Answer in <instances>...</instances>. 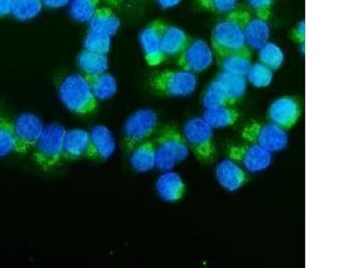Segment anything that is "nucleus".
<instances>
[{
  "label": "nucleus",
  "mask_w": 358,
  "mask_h": 268,
  "mask_svg": "<svg viewBox=\"0 0 358 268\" xmlns=\"http://www.w3.org/2000/svg\"><path fill=\"white\" fill-rule=\"evenodd\" d=\"M251 15L246 9L236 8L214 27L210 41L217 57L229 54L248 52L245 27Z\"/></svg>",
  "instance_id": "f257e3e1"
},
{
  "label": "nucleus",
  "mask_w": 358,
  "mask_h": 268,
  "mask_svg": "<svg viewBox=\"0 0 358 268\" xmlns=\"http://www.w3.org/2000/svg\"><path fill=\"white\" fill-rule=\"evenodd\" d=\"M59 94L67 110L79 116H89L97 110V98L92 94L84 75H70L59 84Z\"/></svg>",
  "instance_id": "f03ea898"
},
{
  "label": "nucleus",
  "mask_w": 358,
  "mask_h": 268,
  "mask_svg": "<svg viewBox=\"0 0 358 268\" xmlns=\"http://www.w3.org/2000/svg\"><path fill=\"white\" fill-rule=\"evenodd\" d=\"M156 167L163 171L171 170L177 163L189 155V147L183 133L175 126L163 127L155 140Z\"/></svg>",
  "instance_id": "7ed1b4c3"
},
{
  "label": "nucleus",
  "mask_w": 358,
  "mask_h": 268,
  "mask_svg": "<svg viewBox=\"0 0 358 268\" xmlns=\"http://www.w3.org/2000/svg\"><path fill=\"white\" fill-rule=\"evenodd\" d=\"M66 131L60 124L45 127L39 142L34 149L36 164L45 171L57 167L64 161V139Z\"/></svg>",
  "instance_id": "20e7f679"
},
{
  "label": "nucleus",
  "mask_w": 358,
  "mask_h": 268,
  "mask_svg": "<svg viewBox=\"0 0 358 268\" xmlns=\"http://www.w3.org/2000/svg\"><path fill=\"white\" fill-rule=\"evenodd\" d=\"M197 79L185 70H166L151 79V87L158 94L167 97H187L196 91Z\"/></svg>",
  "instance_id": "39448f33"
},
{
  "label": "nucleus",
  "mask_w": 358,
  "mask_h": 268,
  "mask_svg": "<svg viewBox=\"0 0 358 268\" xmlns=\"http://www.w3.org/2000/svg\"><path fill=\"white\" fill-rule=\"evenodd\" d=\"M241 136L246 143L257 145L271 153L283 151L289 142L287 131L271 122L245 124Z\"/></svg>",
  "instance_id": "423d86ee"
},
{
  "label": "nucleus",
  "mask_w": 358,
  "mask_h": 268,
  "mask_svg": "<svg viewBox=\"0 0 358 268\" xmlns=\"http://www.w3.org/2000/svg\"><path fill=\"white\" fill-rule=\"evenodd\" d=\"M183 135L188 147L200 161L212 162L216 156L213 129L203 117H194L185 123Z\"/></svg>",
  "instance_id": "0eeeda50"
},
{
  "label": "nucleus",
  "mask_w": 358,
  "mask_h": 268,
  "mask_svg": "<svg viewBox=\"0 0 358 268\" xmlns=\"http://www.w3.org/2000/svg\"><path fill=\"white\" fill-rule=\"evenodd\" d=\"M158 127V117L152 110L136 112L127 119L124 127L123 148L130 154L141 143L150 140Z\"/></svg>",
  "instance_id": "6e6552de"
},
{
  "label": "nucleus",
  "mask_w": 358,
  "mask_h": 268,
  "mask_svg": "<svg viewBox=\"0 0 358 268\" xmlns=\"http://www.w3.org/2000/svg\"><path fill=\"white\" fill-rule=\"evenodd\" d=\"M15 138V151L27 154L34 149L43 133L44 127L39 117L34 114H22L13 122Z\"/></svg>",
  "instance_id": "1a4fd4ad"
},
{
  "label": "nucleus",
  "mask_w": 358,
  "mask_h": 268,
  "mask_svg": "<svg viewBox=\"0 0 358 268\" xmlns=\"http://www.w3.org/2000/svg\"><path fill=\"white\" fill-rule=\"evenodd\" d=\"M227 153L229 159L251 173L266 170L273 161L270 151L251 143L229 146Z\"/></svg>",
  "instance_id": "9d476101"
},
{
  "label": "nucleus",
  "mask_w": 358,
  "mask_h": 268,
  "mask_svg": "<svg viewBox=\"0 0 358 268\" xmlns=\"http://www.w3.org/2000/svg\"><path fill=\"white\" fill-rule=\"evenodd\" d=\"M178 65L185 71L196 73L206 71L213 62V52L201 40H190L178 56Z\"/></svg>",
  "instance_id": "9b49d317"
},
{
  "label": "nucleus",
  "mask_w": 358,
  "mask_h": 268,
  "mask_svg": "<svg viewBox=\"0 0 358 268\" xmlns=\"http://www.w3.org/2000/svg\"><path fill=\"white\" fill-rule=\"evenodd\" d=\"M166 24L162 21L152 22L140 35L141 45L149 66L161 65L167 57L162 50V34Z\"/></svg>",
  "instance_id": "f8f14e48"
},
{
  "label": "nucleus",
  "mask_w": 358,
  "mask_h": 268,
  "mask_svg": "<svg viewBox=\"0 0 358 268\" xmlns=\"http://www.w3.org/2000/svg\"><path fill=\"white\" fill-rule=\"evenodd\" d=\"M300 116L301 107L299 102L293 97L278 98L271 103L268 110L270 122L286 131L296 126Z\"/></svg>",
  "instance_id": "ddd939ff"
},
{
  "label": "nucleus",
  "mask_w": 358,
  "mask_h": 268,
  "mask_svg": "<svg viewBox=\"0 0 358 268\" xmlns=\"http://www.w3.org/2000/svg\"><path fill=\"white\" fill-rule=\"evenodd\" d=\"M216 177L224 189L229 191L241 189L248 181L244 168L229 158L220 162L217 165Z\"/></svg>",
  "instance_id": "4468645a"
},
{
  "label": "nucleus",
  "mask_w": 358,
  "mask_h": 268,
  "mask_svg": "<svg viewBox=\"0 0 358 268\" xmlns=\"http://www.w3.org/2000/svg\"><path fill=\"white\" fill-rule=\"evenodd\" d=\"M115 140L107 127L98 126L90 133L89 159L105 161L115 151Z\"/></svg>",
  "instance_id": "2eb2a0df"
},
{
  "label": "nucleus",
  "mask_w": 358,
  "mask_h": 268,
  "mask_svg": "<svg viewBox=\"0 0 358 268\" xmlns=\"http://www.w3.org/2000/svg\"><path fill=\"white\" fill-rule=\"evenodd\" d=\"M90 151V133L82 129L66 131L64 139V159L76 161L88 158Z\"/></svg>",
  "instance_id": "dca6fc26"
},
{
  "label": "nucleus",
  "mask_w": 358,
  "mask_h": 268,
  "mask_svg": "<svg viewBox=\"0 0 358 268\" xmlns=\"http://www.w3.org/2000/svg\"><path fill=\"white\" fill-rule=\"evenodd\" d=\"M157 191L162 200L176 202L184 197L185 193V185L180 175L167 172L163 174L157 181Z\"/></svg>",
  "instance_id": "f3484780"
},
{
  "label": "nucleus",
  "mask_w": 358,
  "mask_h": 268,
  "mask_svg": "<svg viewBox=\"0 0 358 268\" xmlns=\"http://www.w3.org/2000/svg\"><path fill=\"white\" fill-rule=\"evenodd\" d=\"M271 31L268 21L258 17H251L246 22L245 37L249 49L260 50L268 43Z\"/></svg>",
  "instance_id": "a211bd4d"
},
{
  "label": "nucleus",
  "mask_w": 358,
  "mask_h": 268,
  "mask_svg": "<svg viewBox=\"0 0 358 268\" xmlns=\"http://www.w3.org/2000/svg\"><path fill=\"white\" fill-rule=\"evenodd\" d=\"M94 97L100 100H107L117 92V82L110 73H101L84 75Z\"/></svg>",
  "instance_id": "6ab92c4d"
},
{
  "label": "nucleus",
  "mask_w": 358,
  "mask_h": 268,
  "mask_svg": "<svg viewBox=\"0 0 358 268\" xmlns=\"http://www.w3.org/2000/svg\"><path fill=\"white\" fill-rule=\"evenodd\" d=\"M130 162L134 170L145 173L156 165V145L152 140H146L130 153Z\"/></svg>",
  "instance_id": "aec40b11"
},
{
  "label": "nucleus",
  "mask_w": 358,
  "mask_h": 268,
  "mask_svg": "<svg viewBox=\"0 0 358 268\" xmlns=\"http://www.w3.org/2000/svg\"><path fill=\"white\" fill-rule=\"evenodd\" d=\"M189 37L180 28L166 24L162 34V50L166 57L178 56L190 43Z\"/></svg>",
  "instance_id": "412c9836"
},
{
  "label": "nucleus",
  "mask_w": 358,
  "mask_h": 268,
  "mask_svg": "<svg viewBox=\"0 0 358 268\" xmlns=\"http://www.w3.org/2000/svg\"><path fill=\"white\" fill-rule=\"evenodd\" d=\"M203 118L213 129H223L234 126L241 113L230 106L214 107L206 110Z\"/></svg>",
  "instance_id": "4be33fe9"
},
{
  "label": "nucleus",
  "mask_w": 358,
  "mask_h": 268,
  "mask_svg": "<svg viewBox=\"0 0 358 268\" xmlns=\"http://www.w3.org/2000/svg\"><path fill=\"white\" fill-rule=\"evenodd\" d=\"M120 27V19L110 8H101L95 12L94 17L90 20V30L100 33L114 35Z\"/></svg>",
  "instance_id": "5701e85b"
},
{
  "label": "nucleus",
  "mask_w": 358,
  "mask_h": 268,
  "mask_svg": "<svg viewBox=\"0 0 358 268\" xmlns=\"http://www.w3.org/2000/svg\"><path fill=\"white\" fill-rule=\"evenodd\" d=\"M219 64L222 71L234 73V75H248L251 68V52L229 54V55L219 57Z\"/></svg>",
  "instance_id": "b1692460"
},
{
  "label": "nucleus",
  "mask_w": 358,
  "mask_h": 268,
  "mask_svg": "<svg viewBox=\"0 0 358 268\" xmlns=\"http://www.w3.org/2000/svg\"><path fill=\"white\" fill-rule=\"evenodd\" d=\"M217 81L225 89L227 94L229 96L233 103L241 100L245 94L246 80L245 76L234 75L228 72L222 71L217 76Z\"/></svg>",
  "instance_id": "393cba45"
},
{
  "label": "nucleus",
  "mask_w": 358,
  "mask_h": 268,
  "mask_svg": "<svg viewBox=\"0 0 358 268\" xmlns=\"http://www.w3.org/2000/svg\"><path fill=\"white\" fill-rule=\"evenodd\" d=\"M78 63L85 75L105 73L108 69V59L104 54L85 50L79 54Z\"/></svg>",
  "instance_id": "a878e982"
},
{
  "label": "nucleus",
  "mask_w": 358,
  "mask_h": 268,
  "mask_svg": "<svg viewBox=\"0 0 358 268\" xmlns=\"http://www.w3.org/2000/svg\"><path fill=\"white\" fill-rule=\"evenodd\" d=\"M203 102L206 110L209 108L231 106L233 103L225 89L217 80L213 82L204 92Z\"/></svg>",
  "instance_id": "bb28decb"
},
{
  "label": "nucleus",
  "mask_w": 358,
  "mask_h": 268,
  "mask_svg": "<svg viewBox=\"0 0 358 268\" xmlns=\"http://www.w3.org/2000/svg\"><path fill=\"white\" fill-rule=\"evenodd\" d=\"M43 5V0H12L11 14L17 20H31L40 14Z\"/></svg>",
  "instance_id": "cd10ccee"
},
{
  "label": "nucleus",
  "mask_w": 358,
  "mask_h": 268,
  "mask_svg": "<svg viewBox=\"0 0 358 268\" xmlns=\"http://www.w3.org/2000/svg\"><path fill=\"white\" fill-rule=\"evenodd\" d=\"M259 59L271 71L280 69L284 62V53L278 45L267 43L259 50Z\"/></svg>",
  "instance_id": "c85d7f7f"
},
{
  "label": "nucleus",
  "mask_w": 358,
  "mask_h": 268,
  "mask_svg": "<svg viewBox=\"0 0 358 268\" xmlns=\"http://www.w3.org/2000/svg\"><path fill=\"white\" fill-rule=\"evenodd\" d=\"M101 0H73L70 13L75 20L90 22L99 8Z\"/></svg>",
  "instance_id": "c756f323"
},
{
  "label": "nucleus",
  "mask_w": 358,
  "mask_h": 268,
  "mask_svg": "<svg viewBox=\"0 0 358 268\" xmlns=\"http://www.w3.org/2000/svg\"><path fill=\"white\" fill-rule=\"evenodd\" d=\"M14 124L8 118L0 117V156L15 151Z\"/></svg>",
  "instance_id": "7c9ffc66"
},
{
  "label": "nucleus",
  "mask_w": 358,
  "mask_h": 268,
  "mask_svg": "<svg viewBox=\"0 0 358 268\" xmlns=\"http://www.w3.org/2000/svg\"><path fill=\"white\" fill-rule=\"evenodd\" d=\"M248 81L257 88L268 87L273 79V71L262 63L251 66L248 73Z\"/></svg>",
  "instance_id": "2f4dec72"
},
{
  "label": "nucleus",
  "mask_w": 358,
  "mask_h": 268,
  "mask_svg": "<svg viewBox=\"0 0 358 268\" xmlns=\"http://www.w3.org/2000/svg\"><path fill=\"white\" fill-rule=\"evenodd\" d=\"M85 50L101 54H106L110 49V35L100 33L94 30H90L85 40Z\"/></svg>",
  "instance_id": "473e14b6"
},
{
  "label": "nucleus",
  "mask_w": 358,
  "mask_h": 268,
  "mask_svg": "<svg viewBox=\"0 0 358 268\" xmlns=\"http://www.w3.org/2000/svg\"><path fill=\"white\" fill-rule=\"evenodd\" d=\"M238 0H199L203 8L219 14H229L235 10Z\"/></svg>",
  "instance_id": "72a5a7b5"
},
{
  "label": "nucleus",
  "mask_w": 358,
  "mask_h": 268,
  "mask_svg": "<svg viewBox=\"0 0 358 268\" xmlns=\"http://www.w3.org/2000/svg\"><path fill=\"white\" fill-rule=\"evenodd\" d=\"M276 0H248V5L254 11L255 17L268 20L271 17V9Z\"/></svg>",
  "instance_id": "f704fd0d"
},
{
  "label": "nucleus",
  "mask_w": 358,
  "mask_h": 268,
  "mask_svg": "<svg viewBox=\"0 0 358 268\" xmlns=\"http://www.w3.org/2000/svg\"><path fill=\"white\" fill-rule=\"evenodd\" d=\"M292 39L299 44L305 43L306 40V22H299L292 31Z\"/></svg>",
  "instance_id": "c9c22d12"
},
{
  "label": "nucleus",
  "mask_w": 358,
  "mask_h": 268,
  "mask_svg": "<svg viewBox=\"0 0 358 268\" xmlns=\"http://www.w3.org/2000/svg\"><path fill=\"white\" fill-rule=\"evenodd\" d=\"M70 0H43V5L50 8H59L69 4Z\"/></svg>",
  "instance_id": "e433bc0d"
},
{
  "label": "nucleus",
  "mask_w": 358,
  "mask_h": 268,
  "mask_svg": "<svg viewBox=\"0 0 358 268\" xmlns=\"http://www.w3.org/2000/svg\"><path fill=\"white\" fill-rule=\"evenodd\" d=\"M12 0H0V17L11 14Z\"/></svg>",
  "instance_id": "4c0bfd02"
},
{
  "label": "nucleus",
  "mask_w": 358,
  "mask_h": 268,
  "mask_svg": "<svg viewBox=\"0 0 358 268\" xmlns=\"http://www.w3.org/2000/svg\"><path fill=\"white\" fill-rule=\"evenodd\" d=\"M157 1L163 8H171L178 6L179 3L182 2V0H157Z\"/></svg>",
  "instance_id": "58836bf2"
},
{
  "label": "nucleus",
  "mask_w": 358,
  "mask_h": 268,
  "mask_svg": "<svg viewBox=\"0 0 358 268\" xmlns=\"http://www.w3.org/2000/svg\"><path fill=\"white\" fill-rule=\"evenodd\" d=\"M106 1L111 6H118L123 0H106Z\"/></svg>",
  "instance_id": "ea45409f"
}]
</instances>
